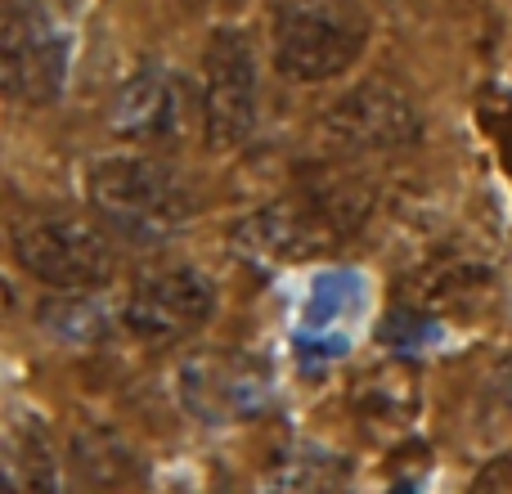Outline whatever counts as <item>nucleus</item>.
I'll use <instances>...</instances> for the list:
<instances>
[{"instance_id": "19", "label": "nucleus", "mask_w": 512, "mask_h": 494, "mask_svg": "<svg viewBox=\"0 0 512 494\" xmlns=\"http://www.w3.org/2000/svg\"><path fill=\"white\" fill-rule=\"evenodd\" d=\"M490 391H495V400H499V409L512 418V351L499 360V369H495V382H490Z\"/></svg>"}, {"instance_id": "15", "label": "nucleus", "mask_w": 512, "mask_h": 494, "mask_svg": "<svg viewBox=\"0 0 512 494\" xmlns=\"http://www.w3.org/2000/svg\"><path fill=\"white\" fill-rule=\"evenodd\" d=\"M346 459H337L333 450H319V445H301V450L283 454L279 468H274V481L288 490H319V486H337L346 481Z\"/></svg>"}, {"instance_id": "4", "label": "nucleus", "mask_w": 512, "mask_h": 494, "mask_svg": "<svg viewBox=\"0 0 512 494\" xmlns=\"http://www.w3.org/2000/svg\"><path fill=\"white\" fill-rule=\"evenodd\" d=\"M14 261L36 283L59 292H95L113 279V243L81 216H32L14 230Z\"/></svg>"}, {"instance_id": "10", "label": "nucleus", "mask_w": 512, "mask_h": 494, "mask_svg": "<svg viewBox=\"0 0 512 494\" xmlns=\"http://www.w3.org/2000/svg\"><path fill=\"white\" fill-rule=\"evenodd\" d=\"M189 405L207 418V423H225V418H252L270 400V382L252 373V364L234 360H198L185 373Z\"/></svg>"}, {"instance_id": "8", "label": "nucleus", "mask_w": 512, "mask_h": 494, "mask_svg": "<svg viewBox=\"0 0 512 494\" xmlns=\"http://www.w3.org/2000/svg\"><path fill=\"white\" fill-rule=\"evenodd\" d=\"M194 117H203V95H189V81L167 63H144L117 90L108 126L135 144H176L185 140Z\"/></svg>"}, {"instance_id": "12", "label": "nucleus", "mask_w": 512, "mask_h": 494, "mask_svg": "<svg viewBox=\"0 0 512 494\" xmlns=\"http://www.w3.org/2000/svg\"><path fill=\"white\" fill-rule=\"evenodd\" d=\"M72 463H77L81 481H90V486H131V481L144 477L135 454L113 432H81L72 441Z\"/></svg>"}, {"instance_id": "1", "label": "nucleus", "mask_w": 512, "mask_h": 494, "mask_svg": "<svg viewBox=\"0 0 512 494\" xmlns=\"http://www.w3.org/2000/svg\"><path fill=\"white\" fill-rule=\"evenodd\" d=\"M86 198L99 221L131 243H167L189 221L194 203L180 176L144 153L99 158L86 176Z\"/></svg>"}, {"instance_id": "11", "label": "nucleus", "mask_w": 512, "mask_h": 494, "mask_svg": "<svg viewBox=\"0 0 512 494\" xmlns=\"http://www.w3.org/2000/svg\"><path fill=\"white\" fill-rule=\"evenodd\" d=\"M5 481L14 490H54L59 468L50 454V432L32 414L14 418L5 432Z\"/></svg>"}, {"instance_id": "16", "label": "nucleus", "mask_w": 512, "mask_h": 494, "mask_svg": "<svg viewBox=\"0 0 512 494\" xmlns=\"http://www.w3.org/2000/svg\"><path fill=\"white\" fill-rule=\"evenodd\" d=\"M41 319H45V328H50V333L63 337V342H95L99 328H104V310L86 297V288L68 292L63 301H45Z\"/></svg>"}, {"instance_id": "7", "label": "nucleus", "mask_w": 512, "mask_h": 494, "mask_svg": "<svg viewBox=\"0 0 512 494\" xmlns=\"http://www.w3.org/2000/svg\"><path fill=\"white\" fill-rule=\"evenodd\" d=\"M212 310H216V288L207 283V274L194 270V265H176V270H162L153 279L135 283L122 306V319L140 342L171 346L194 337L212 319Z\"/></svg>"}, {"instance_id": "20", "label": "nucleus", "mask_w": 512, "mask_h": 494, "mask_svg": "<svg viewBox=\"0 0 512 494\" xmlns=\"http://www.w3.org/2000/svg\"><path fill=\"white\" fill-rule=\"evenodd\" d=\"M477 490H495V486H512V459L504 454V459H495L490 468L477 472V481H472Z\"/></svg>"}, {"instance_id": "6", "label": "nucleus", "mask_w": 512, "mask_h": 494, "mask_svg": "<svg viewBox=\"0 0 512 494\" xmlns=\"http://www.w3.org/2000/svg\"><path fill=\"white\" fill-rule=\"evenodd\" d=\"M324 131L328 140L346 144L355 153H396L414 149L423 140V113L418 104L387 77H369L337 95L324 108Z\"/></svg>"}, {"instance_id": "14", "label": "nucleus", "mask_w": 512, "mask_h": 494, "mask_svg": "<svg viewBox=\"0 0 512 494\" xmlns=\"http://www.w3.org/2000/svg\"><path fill=\"white\" fill-rule=\"evenodd\" d=\"M364 306V279L355 270H324L315 274L306 297V328H333L342 315Z\"/></svg>"}, {"instance_id": "18", "label": "nucleus", "mask_w": 512, "mask_h": 494, "mask_svg": "<svg viewBox=\"0 0 512 494\" xmlns=\"http://www.w3.org/2000/svg\"><path fill=\"white\" fill-rule=\"evenodd\" d=\"M351 351V337L346 333H324V328H306L297 337V355L301 364H333Z\"/></svg>"}, {"instance_id": "17", "label": "nucleus", "mask_w": 512, "mask_h": 494, "mask_svg": "<svg viewBox=\"0 0 512 494\" xmlns=\"http://www.w3.org/2000/svg\"><path fill=\"white\" fill-rule=\"evenodd\" d=\"M382 342H387L391 351H418V346H432V342H441V319H432L418 306H400V310H391L387 324H382Z\"/></svg>"}, {"instance_id": "13", "label": "nucleus", "mask_w": 512, "mask_h": 494, "mask_svg": "<svg viewBox=\"0 0 512 494\" xmlns=\"http://www.w3.org/2000/svg\"><path fill=\"white\" fill-rule=\"evenodd\" d=\"M351 405L360 418L369 423H387V427H405L418 414V387L405 373H369L360 387L351 391Z\"/></svg>"}, {"instance_id": "9", "label": "nucleus", "mask_w": 512, "mask_h": 494, "mask_svg": "<svg viewBox=\"0 0 512 494\" xmlns=\"http://www.w3.org/2000/svg\"><path fill=\"white\" fill-rule=\"evenodd\" d=\"M333 234L337 225L328 212L315 216L301 203H274L239 225V247L265 265H297L324 252L333 243Z\"/></svg>"}, {"instance_id": "5", "label": "nucleus", "mask_w": 512, "mask_h": 494, "mask_svg": "<svg viewBox=\"0 0 512 494\" xmlns=\"http://www.w3.org/2000/svg\"><path fill=\"white\" fill-rule=\"evenodd\" d=\"M261 117V81H256L252 36L239 27H216L207 36L203 63V131L207 149L234 153L252 140Z\"/></svg>"}, {"instance_id": "2", "label": "nucleus", "mask_w": 512, "mask_h": 494, "mask_svg": "<svg viewBox=\"0 0 512 494\" xmlns=\"http://www.w3.org/2000/svg\"><path fill=\"white\" fill-rule=\"evenodd\" d=\"M274 72L297 86H324L355 68L369 45V18L351 0H288L274 14Z\"/></svg>"}, {"instance_id": "3", "label": "nucleus", "mask_w": 512, "mask_h": 494, "mask_svg": "<svg viewBox=\"0 0 512 494\" xmlns=\"http://www.w3.org/2000/svg\"><path fill=\"white\" fill-rule=\"evenodd\" d=\"M72 41L36 0L0 5V81L23 108H50L68 86Z\"/></svg>"}]
</instances>
